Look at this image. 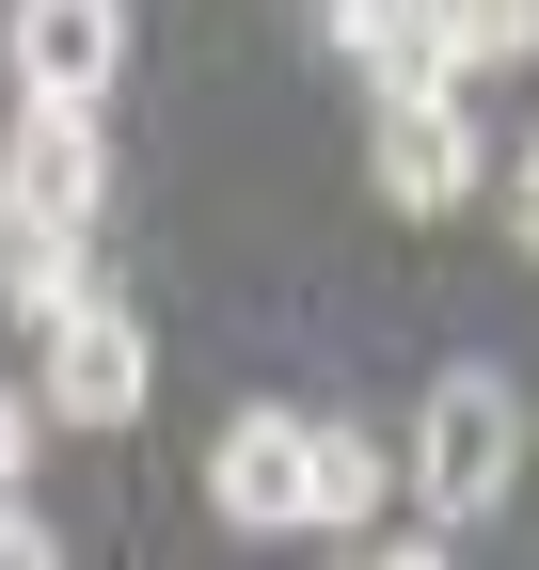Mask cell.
<instances>
[{"label": "cell", "mask_w": 539, "mask_h": 570, "mask_svg": "<svg viewBox=\"0 0 539 570\" xmlns=\"http://www.w3.org/2000/svg\"><path fill=\"white\" fill-rule=\"evenodd\" d=\"M508 475H523V381L508 365H444L429 412H413V508L460 539V523L508 508Z\"/></svg>", "instance_id": "cell-1"}, {"label": "cell", "mask_w": 539, "mask_h": 570, "mask_svg": "<svg viewBox=\"0 0 539 570\" xmlns=\"http://www.w3.org/2000/svg\"><path fill=\"white\" fill-rule=\"evenodd\" d=\"M48 348H32V412L48 428H127L144 412V381H159V348H144V317L111 302V285H80L63 317H32Z\"/></svg>", "instance_id": "cell-2"}, {"label": "cell", "mask_w": 539, "mask_h": 570, "mask_svg": "<svg viewBox=\"0 0 539 570\" xmlns=\"http://www.w3.org/2000/svg\"><path fill=\"white\" fill-rule=\"evenodd\" d=\"M96 206H111V142L80 96H17V127H0V223H63V238H96Z\"/></svg>", "instance_id": "cell-3"}, {"label": "cell", "mask_w": 539, "mask_h": 570, "mask_svg": "<svg viewBox=\"0 0 539 570\" xmlns=\"http://www.w3.org/2000/svg\"><path fill=\"white\" fill-rule=\"evenodd\" d=\"M365 175H381V206L444 223V206L477 190V111H460V80H413V96H381V127H365Z\"/></svg>", "instance_id": "cell-4"}, {"label": "cell", "mask_w": 539, "mask_h": 570, "mask_svg": "<svg viewBox=\"0 0 539 570\" xmlns=\"http://www.w3.org/2000/svg\"><path fill=\"white\" fill-rule=\"evenodd\" d=\"M0 63H17V96H111L127 80V0H0Z\"/></svg>", "instance_id": "cell-5"}, {"label": "cell", "mask_w": 539, "mask_h": 570, "mask_svg": "<svg viewBox=\"0 0 539 570\" xmlns=\"http://www.w3.org/2000/svg\"><path fill=\"white\" fill-rule=\"evenodd\" d=\"M207 508L238 539H286L302 523V412H223V444H207Z\"/></svg>", "instance_id": "cell-6"}, {"label": "cell", "mask_w": 539, "mask_h": 570, "mask_svg": "<svg viewBox=\"0 0 539 570\" xmlns=\"http://www.w3.org/2000/svg\"><path fill=\"white\" fill-rule=\"evenodd\" d=\"M381 508H396V444L350 428V412H302V523L317 539H365Z\"/></svg>", "instance_id": "cell-7"}, {"label": "cell", "mask_w": 539, "mask_h": 570, "mask_svg": "<svg viewBox=\"0 0 539 570\" xmlns=\"http://www.w3.org/2000/svg\"><path fill=\"white\" fill-rule=\"evenodd\" d=\"M523 32H539V0H429V63L444 80H508Z\"/></svg>", "instance_id": "cell-8"}, {"label": "cell", "mask_w": 539, "mask_h": 570, "mask_svg": "<svg viewBox=\"0 0 539 570\" xmlns=\"http://www.w3.org/2000/svg\"><path fill=\"white\" fill-rule=\"evenodd\" d=\"M80 285H96V254L63 223H0V302H17V317H63Z\"/></svg>", "instance_id": "cell-9"}, {"label": "cell", "mask_w": 539, "mask_h": 570, "mask_svg": "<svg viewBox=\"0 0 539 570\" xmlns=\"http://www.w3.org/2000/svg\"><path fill=\"white\" fill-rule=\"evenodd\" d=\"M32 444H48V412H32V381H0V491H32Z\"/></svg>", "instance_id": "cell-10"}, {"label": "cell", "mask_w": 539, "mask_h": 570, "mask_svg": "<svg viewBox=\"0 0 539 570\" xmlns=\"http://www.w3.org/2000/svg\"><path fill=\"white\" fill-rule=\"evenodd\" d=\"M0 570H63V539H48L32 491H0Z\"/></svg>", "instance_id": "cell-11"}, {"label": "cell", "mask_w": 539, "mask_h": 570, "mask_svg": "<svg viewBox=\"0 0 539 570\" xmlns=\"http://www.w3.org/2000/svg\"><path fill=\"white\" fill-rule=\"evenodd\" d=\"M350 570H460L444 539H396V554H350Z\"/></svg>", "instance_id": "cell-12"}]
</instances>
